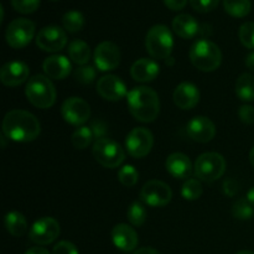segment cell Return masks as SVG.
Listing matches in <instances>:
<instances>
[{
	"instance_id": "6da1fadb",
	"label": "cell",
	"mask_w": 254,
	"mask_h": 254,
	"mask_svg": "<svg viewBox=\"0 0 254 254\" xmlns=\"http://www.w3.org/2000/svg\"><path fill=\"white\" fill-rule=\"evenodd\" d=\"M41 126L34 114L22 109L7 112L2 121V134L10 140L29 143L40 135Z\"/></svg>"
},
{
	"instance_id": "7a4b0ae2",
	"label": "cell",
	"mask_w": 254,
	"mask_h": 254,
	"mask_svg": "<svg viewBox=\"0 0 254 254\" xmlns=\"http://www.w3.org/2000/svg\"><path fill=\"white\" fill-rule=\"evenodd\" d=\"M129 112L139 122L150 123L160 113V101L154 89L141 86L131 89L127 96Z\"/></svg>"
},
{
	"instance_id": "3957f363",
	"label": "cell",
	"mask_w": 254,
	"mask_h": 254,
	"mask_svg": "<svg viewBox=\"0 0 254 254\" xmlns=\"http://www.w3.org/2000/svg\"><path fill=\"white\" fill-rule=\"evenodd\" d=\"M191 64L202 72H213L221 66L222 52L215 42L201 39L192 44L189 54Z\"/></svg>"
},
{
	"instance_id": "277c9868",
	"label": "cell",
	"mask_w": 254,
	"mask_h": 254,
	"mask_svg": "<svg viewBox=\"0 0 254 254\" xmlns=\"http://www.w3.org/2000/svg\"><path fill=\"white\" fill-rule=\"evenodd\" d=\"M25 94L30 103L40 109H47L56 102V88L47 76L36 74L27 81Z\"/></svg>"
},
{
	"instance_id": "5b68a950",
	"label": "cell",
	"mask_w": 254,
	"mask_h": 254,
	"mask_svg": "<svg viewBox=\"0 0 254 254\" xmlns=\"http://www.w3.org/2000/svg\"><path fill=\"white\" fill-rule=\"evenodd\" d=\"M145 47L151 57L156 60H168L174 47V37L165 25H154L145 37Z\"/></svg>"
},
{
	"instance_id": "8992f818",
	"label": "cell",
	"mask_w": 254,
	"mask_h": 254,
	"mask_svg": "<svg viewBox=\"0 0 254 254\" xmlns=\"http://www.w3.org/2000/svg\"><path fill=\"white\" fill-rule=\"evenodd\" d=\"M195 176L205 183H213L222 178L226 171V160L218 153L201 154L193 165Z\"/></svg>"
},
{
	"instance_id": "52a82bcc",
	"label": "cell",
	"mask_w": 254,
	"mask_h": 254,
	"mask_svg": "<svg viewBox=\"0 0 254 254\" xmlns=\"http://www.w3.org/2000/svg\"><path fill=\"white\" fill-rule=\"evenodd\" d=\"M92 150H93V156L97 163H99L104 168H118L126 159L123 148L117 141L109 138H102L94 141Z\"/></svg>"
},
{
	"instance_id": "ba28073f",
	"label": "cell",
	"mask_w": 254,
	"mask_h": 254,
	"mask_svg": "<svg viewBox=\"0 0 254 254\" xmlns=\"http://www.w3.org/2000/svg\"><path fill=\"white\" fill-rule=\"evenodd\" d=\"M35 24L29 19H15L7 25L5 39L7 45L12 49H22L27 46L34 39L35 35Z\"/></svg>"
},
{
	"instance_id": "9c48e42d",
	"label": "cell",
	"mask_w": 254,
	"mask_h": 254,
	"mask_svg": "<svg viewBox=\"0 0 254 254\" xmlns=\"http://www.w3.org/2000/svg\"><path fill=\"white\" fill-rule=\"evenodd\" d=\"M154 145V136L149 129L144 127L134 128L129 131L126 139L127 151L130 156L135 159L145 158L151 151Z\"/></svg>"
},
{
	"instance_id": "30bf717a",
	"label": "cell",
	"mask_w": 254,
	"mask_h": 254,
	"mask_svg": "<svg viewBox=\"0 0 254 254\" xmlns=\"http://www.w3.org/2000/svg\"><path fill=\"white\" fill-rule=\"evenodd\" d=\"M173 198L170 186L160 180H150L141 188L140 200L151 207H164Z\"/></svg>"
},
{
	"instance_id": "8fae6325",
	"label": "cell",
	"mask_w": 254,
	"mask_h": 254,
	"mask_svg": "<svg viewBox=\"0 0 254 254\" xmlns=\"http://www.w3.org/2000/svg\"><path fill=\"white\" fill-rule=\"evenodd\" d=\"M62 118L71 126L82 127L91 118V107L87 101L79 97H71L62 103Z\"/></svg>"
},
{
	"instance_id": "7c38bea8",
	"label": "cell",
	"mask_w": 254,
	"mask_h": 254,
	"mask_svg": "<svg viewBox=\"0 0 254 254\" xmlns=\"http://www.w3.org/2000/svg\"><path fill=\"white\" fill-rule=\"evenodd\" d=\"M36 45L45 52H59L67 45V34L56 25L45 26L37 32Z\"/></svg>"
},
{
	"instance_id": "4fadbf2b",
	"label": "cell",
	"mask_w": 254,
	"mask_h": 254,
	"mask_svg": "<svg viewBox=\"0 0 254 254\" xmlns=\"http://www.w3.org/2000/svg\"><path fill=\"white\" fill-rule=\"evenodd\" d=\"M60 232H61V227L57 220L52 217H42L31 226L29 238L36 245L45 246L57 240Z\"/></svg>"
},
{
	"instance_id": "5bb4252c",
	"label": "cell",
	"mask_w": 254,
	"mask_h": 254,
	"mask_svg": "<svg viewBox=\"0 0 254 254\" xmlns=\"http://www.w3.org/2000/svg\"><path fill=\"white\" fill-rule=\"evenodd\" d=\"M94 64L102 72L113 71L121 64V51L116 44L103 41L94 50Z\"/></svg>"
},
{
	"instance_id": "9a60e30c",
	"label": "cell",
	"mask_w": 254,
	"mask_h": 254,
	"mask_svg": "<svg viewBox=\"0 0 254 254\" xmlns=\"http://www.w3.org/2000/svg\"><path fill=\"white\" fill-rule=\"evenodd\" d=\"M97 92L106 101L117 102L128 96L127 86L119 77L114 74H106L97 82Z\"/></svg>"
},
{
	"instance_id": "2e32d148",
	"label": "cell",
	"mask_w": 254,
	"mask_h": 254,
	"mask_svg": "<svg viewBox=\"0 0 254 254\" xmlns=\"http://www.w3.org/2000/svg\"><path fill=\"white\" fill-rule=\"evenodd\" d=\"M189 136L197 143H208L216 135V127L207 117H195L188 123Z\"/></svg>"
},
{
	"instance_id": "e0dca14e",
	"label": "cell",
	"mask_w": 254,
	"mask_h": 254,
	"mask_svg": "<svg viewBox=\"0 0 254 254\" xmlns=\"http://www.w3.org/2000/svg\"><path fill=\"white\" fill-rule=\"evenodd\" d=\"M30 69L22 61H10L0 71V81L6 87H17L29 78Z\"/></svg>"
},
{
	"instance_id": "ac0fdd59",
	"label": "cell",
	"mask_w": 254,
	"mask_h": 254,
	"mask_svg": "<svg viewBox=\"0 0 254 254\" xmlns=\"http://www.w3.org/2000/svg\"><path fill=\"white\" fill-rule=\"evenodd\" d=\"M111 237L113 245L123 252H133L139 242L138 233L127 223H119L114 226Z\"/></svg>"
},
{
	"instance_id": "d6986e66",
	"label": "cell",
	"mask_w": 254,
	"mask_h": 254,
	"mask_svg": "<svg viewBox=\"0 0 254 254\" xmlns=\"http://www.w3.org/2000/svg\"><path fill=\"white\" fill-rule=\"evenodd\" d=\"M173 99L179 108L189 111L195 108L200 102V91L193 83L183 82L174 91Z\"/></svg>"
},
{
	"instance_id": "ffe728a7",
	"label": "cell",
	"mask_w": 254,
	"mask_h": 254,
	"mask_svg": "<svg viewBox=\"0 0 254 254\" xmlns=\"http://www.w3.org/2000/svg\"><path fill=\"white\" fill-rule=\"evenodd\" d=\"M165 168L173 178L184 180L190 178L193 166L188 155L183 153H174L166 159Z\"/></svg>"
},
{
	"instance_id": "44dd1931",
	"label": "cell",
	"mask_w": 254,
	"mask_h": 254,
	"mask_svg": "<svg viewBox=\"0 0 254 254\" xmlns=\"http://www.w3.org/2000/svg\"><path fill=\"white\" fill-rule=\"evenodd\" d=\"M46 76L51 79H64L71 73V62L62 55H54L47 57L42 64Z\"/></svg>"
},
{
	"instance_id": "7402d4cb",
	"label": "cell",
	"mask_w": 254,
	"mask_h": 254,
	"mask_svg": "<svg viewBox=\"0 0 254 254\" xmlns=\"http://www.w3.org/2000/svg\"><path fill=\"white\" fill-rule=\"evenodd\" d=\"M160 73V67L154 60L140 59L133 64L130 68V74L134 81L146 83L151 82Z\"/></svg>"
},
{
	"instance_id": "603a6c76",
	"label": "cell",
	"mask_w": 254,
	"mask_h": 254,
	"mask_svg": "<svg viewBox=\"0 0 254 254\" xmlns=\"http://www.w3.org/2000/svg\"><path fill=\"white\" fill-rule=\"evenodd\" d=\"M173 30L181 39H192L200 31V25L193 16L189 14H180L174 17Z\"/></svg>"
},
{
	"instance_id": "cb8c5ba5",
	"label": "cell",
	"mask_w": 254,
	"mask_h": 254,
	"mask_svg": "<svg viewBox=\"0 0 254 254\" xmlns=\"http://www.w3.org/2000/svg\"><path fill=\"white\" fill-rule=\"evenodd\" d=\"M5 228L14 237H21L27 231V221L22 213L17 211H11L6 213L4 218Z\"/></svg>"
},
{
	"instance_id": "d4e9b609",
	"label": "cell",
	"mask_w": 254,
	"mask_h": 254,
	"mask_svg": "<svg viewBox=\"0 0 254 254\" xmlns=\"http://www.w3.org/2000/svg\"><path fill=\"white\" fill-rule=\"evenodd\" d=\"M68 56L78 66H84L91 59V49L83 40H73L68 45Z\"/></svg>"
},
{
	"instance_id": "484cf974",
	"label": "cell",
	"mask_w": 254,
	"mask_h": 254,
	"mask_svg": "<svg viewBox=\"0 0 254 254\" xmlns=\"http://www.w3.org/2000/svg\"><path fill=\"white\" fill-rule=\"evenodd\" d=\"M236 96L243 102L254 101V76L243 73L236 82Z\"/></svg>"
},
{
	"instance_id": "4316f807",
	"label": "cell",
	"mask_w": 254,
	"mask_h": 254,
	"mask_svg": "<svg viewBox=\"0 0 254 254\" xmlns=\"http://www.w3.org/2000/svg\"><path fill=\"white\" fill-rule=\"evenodd\" d=\"M223 7L233 17H245L251 12V0H223Z\"/></svg>"
},
{
	"instance_id": "83f0119b",
	"label": "cell",
	"mask_w": 254,
	"mask_h": 254,
	"mask_svg": "<svg viewBox=\"0 0 254 254\" xmlns=\"http://www.w3.org/2000/svg\"><path fill=\"white\" fill-rule=\"evenodd\" d=\"M62 26L66 31L71 32V34H76V32L81 31L84 26L83 14L81 11H77V10L67 11L62 16Z\"/></svg>"
},
{
	"instance_id": "f1b7e54d",
	"label": "cell",
	"mask_w": 254,
	"mask_h": 254,
	"mask_svg": "<svg viewBox=\"0 0 254 254\" xmlns=\"http://www.w3.org/2000/svg\"><path fill=\"white\" fill-rule=\"evenodd\" d=\"M93 138L94 135L92 129L89 128V127L82 126L73 131L71 141H72V145H73L74 148L79 149V150H83V149L88 148L89 144H91L92 140H93Z\"/></svg>"
},
{
	"instance_id": "f546056e",
	"label": "cell",
	"mask_w": 254,
	"mask_h": 254,
	"mask_svg": "<svg viewBox=\"0 0 254 254\" xmlns=\"http://www.w3.org/2000/svg\"><path fill=\"white\" fill-rule=\"evenodd\" d=\"M127 217L128 221L135 227H140L145 223L146 221V208L139 201L131 203L128 208V212H127Z\"/></svg>"
},
{
	"instance_id": "4dcf8cb0",
	"label": "cell",
	"mask_w": 254,
	"mask_h": 254,
	"mask_svg": "<svg viewBox=\"0 0 254 254\" xmlns=\"http://www.w3.org/2000/svg\"><path fill=\"white\" fill-rule=\"evenodd\" d=\"M202 195V185L197 179H188L181 188V196L185 200H198Z\"/></svg>"
},
{
	"instance_id": "1f68e13d",
	"label": "cell",
	"mask_w": 254,
	"mask_h": 254,
	"mask_svg": "<svg viewBox=\"0 0 254 254\" xmlns=\"http://www.w3.org/2000/svg\"><path fill=\"white\" fill-rule=\"evenodd\" d=\"M232 215L233 217L241 221L251 220L254 215V208L247 201V198H241V200L236 201L235 205L232 207Z\"/></svg>"
},
{
	"instance_id": "d6a6232c",
	"label": "cell",
	"mask_w": 254,
	"mask_h": 254,
	"mask_svg": "<svg viewBox=\"0 0 254 254\" xmlns=\"http://www.w3.org/2000/svg\"><path fill=\"white\" fill-rule=\"evenodd\" d=\"M139 173L133 165H124L122 166L118 173V180L126 188H131L138 183Z\"/></svg>"
},
{
	"instance_id": "836d02e7",
	"label": "cell",
	"mask_w": 254,
	"mask_h": 254,
	"mask_svg": "<svg viewBox=\"0 0 254 254\" xmlns=\"http://www.w3.org/2000/svg\"><path fill=\"white\" fill-rule=\"evenodd\" d=\"M238 37H240V41L242 42L243 46L247 47V49L254 50V22H245L240 27Z\"/></svg>"
},
{
	"instance_id": "e575fe53",
	"label": "cell",
	"mask_w": 254,
	"mask_h": 254,
	"mask_svg": "<svg viewBox=\"0 0 254 254\" xmlns=\"http://www.w3.org/2000/svg\"><path fill=\"white\" fill-rule=\"evenodd\" d=\"M97 77V72L94 69V67L92 66H79L78 68L74 71V78L77 82H79L81 84H91L93 83L94 79Z\"/></svg>"
},
{
	"instance_id": "d590c367",
	"label": "cell",
	"mask_w": 254,
	"mask_h": 254,
	"mask_svg": "<svg viewBox=\"0 0 254 254\" xmlns=\"http://www.w3.org/2000/svg\"><path fill=\"white\" fill-rule=\"evenodd\" d=\"M41 0H11V5L20 14H32L40 7Z\"/></svg>"
},
{
	"instance_id": "8d00e7d4",
	"label": "cell",
	"mask_w": 254,
	"mask_h": 254,
	"mask_svg": "<svg viewBox=\"0 0 254 254\" xmlns=\"http://www.w3.org/2000/svg\"><path fill=\"white\" fill-rule=\"evenodd\" d=\"M220 4V0H190V5L197 12H210L213 11Z\"/></svg>"
},
{
	"instance_id": "74e56055",
	"label": "cell",
	"mask_w": 254,
	"mask_h": 254,
	"mask_svg": "<svg viewBox=\"0 0 254 254\" xmlns=\"http://www.w3.org/2000/svg\"><path fill=\"white\" fill-rule=\"evenodd\" d=\"M52 254H78V250L73 243L68 241H61L55 246Z\"/></svg>"
},
{
	"instance_id": "f35d334b",
	"label": "cell",
	"mask_w": 254,
	"mask_h": 254,
	"mask_svg": "<svg viewBox=\"0 0 254 254\" xmlns=\"http://www.w3.org/2000/svg\"><path fill=\"white\" fill-rule=\"evenodd\" d=\"M238 117L245 124L254 123V107L250 104H245L238 109Z\"/></svg>"
},
{
	"instance_id": "ab89813d",
	"label": "cell",
	"mask_w": 254,
	"mask_h": 254,
	"mask_svg": "<svg viewBox=\"0 0 254 254\" xmlns=\"http://www.w3.org/2000/svg\"><path fill=\"white\" fill-rule=\"evenodd\" d=\"M238 189L240 188H238V184L235 179L230 178V179H226V180L223 181L222 190H223V193H225L226 196L233 197V196L238 192Z\"/></svg>"
},
{
	"instance_id": "60d3db41",
	"label": "cell",
	"mask_w": 254,
	"mask_h": 254,
	"mask_svg": "<svg viewBox=\"0 0 254 254\" xmlns=\"http://www.w3.org/2000/svg\"><path fill=\"white\" fill-rule=\"evenodd\" d=\"M91 129H92V131H93L94 138H97V140H98V139H102V138H106L107 126L102 121L93 122Z\"/></svg>"
},
{
	"instance_id": "b9f144b4",
	"label": "cell",
	"mask_w": 254,
	"mask_h": 254,
	"mask_svg": "<svg viewBox=\"0 0 254 254\" xmlns=\"http://www.w3.org/2000/svg\"><path fill=\"white\" fill-rule=\"evenodd\" d=\"M164 4L173 11H179V10L184 9L186 6L188 0H164Z\"/></svg>"
},
{
	"instance_id": "7bdbcfd3",
	"label": "cell",
	"mask_w": 254,
	"mask_h": 254,
	"mask_svg": "<svg viewBox=\"0 0 254 254\" xmlns=\"http://www.w3.org/2000/svg\"><path fill=\"white\" fill-rule=\"evenodd\" d=\"M25 254H50V252L44 247H31Z\"/></svg>"
},
{
	"instance_id": "ee69618b",
	"label": "cell",
	"mask_w": 254,
	"mask_h": 254,
	"mask_svg": "<svg viewBox=\"0 0 254 254\" xmlns=\"http://www.w3.org/2000/svg\"><path fill=\"white\" fill-rule=\"evenodd\" d=\"M134 254H161V253L151 247H143V248H139L136 252H134Z\"/></svg>"
},
{
	"instance_id": "f6af8a7d",
	"label": "cell",
	"mask_w": 254,
	"mask_h": 254,
	"mask_svg": "<svg viewBox=\"0 0 254 254\" xmlns=\"http://www.w3.org/2000/svg\"><path fill=\"white\" fill-rule=\"evenodd\" d=\"M246 66L250 69L254 71V52H251L247 57H246Z\"/></svg>"
},
{
	"instance_id": "bcb514c9",
	"label": "cell",
	"mask_w": 254,
	"mask_h": 254,
	"mask_svg": "<svg viewBox=\"0 0 254 254\" xmlns=\"http://www.w3.org/2000/svg\"><path fill=\"white\" fill-rule=\"evenodd\" d=\"M247 201L254 207V186L247 192Z\"/></svg>"
},
{
	"instance_id": "7dc6e473",
	"label": "cell",
	"mask_w": 254,
	"mask_h": 254,
	"mask_svg": "<svg viewBox=\"0 0 254 254\" xmlns=\"http://www.w3.org/2000/svg\"><path fill=\"white\" fill-rule=\"evenodd\" d=\"M250 161H251V164H252V166L254 168V146L252 149H251V151H250Z\"/></svg>"
},
{
	"instance_id": "c3c4849f",
	"label": "cell",
	"mask_w": 254,
	"mask_h": 254,
	"mask_svg": "<svg viewBox=\"0 0 254 254\" xmlns=\"http://www.w3.org/2000/svg\"><path fill=\"white\" fill-rule=\"evenodd\" d=\"M165 61H166V64H169V66H173V64H174V62H175V61H174V57H169V59L168 60H165Z\"/></svg>"
},
{
	"instance_id": "681fc988",
	"label": "cell",
	"mask_w": 254,
	"mask_h": 254,
	"mask_svg": "<svg viewBox=\"0 0 254 254\" xmlns=\"http://www.w3.org/2000/svg\"><path fill=\"white\" fill-rule=\"evenodd\" d=\"M236 254H254V252H252V251H241V252Z\"/></svg>"
},
{
	"instance_id": "f907efd6",
	"label": "cell",
	"mask_w": 254,
	"mask_h": 254,
	"mask_svg": "<svg viewBox=\"0 0 254 254\" xmlns=\"http://www.w3.org/2000/svg\"><path fill=\"white\" fill-rule=\"evenodd\" d=\"M51 1H57V0H51Z\"/></svg>"
}]
</instances>
